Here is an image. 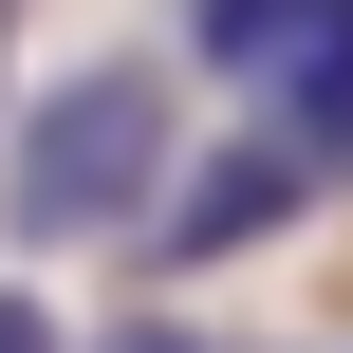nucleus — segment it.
Segmentation results:
<instances>
[{
    "label": "nucleus",
    "mask_w": 353,
    "mask_h": 353,
    "mask_svg": "<svg viewBox=\"0 0 353 353\" xmlns=\"http://www.w3.org/2000/svg\"><path fill=\"white\" fill-rule=\"evenodd\" d=\"M168 186H186V93L149 56H93L0 130V242H149Z\"/></svg>",
    "instance_id": "f257e3e1"
},
{
    "label": "nucleus",
    "mask_w": 353,
    "mask_h": 353,
    "mask_svg": "<svg viewBox=\"0 0 353 353\" xmlns=\"http://www.w3.org/2000/svg\"><path fill=\"white\" fill-rule=\"evenodd\" d=\"M335 168L298 149V130H242V149H186V186H168V223H149V261L186 279V261H242V242H279L298 205H316Z\"/></svg>",
    "instance_id": "f03ea898"
},
{
    "label": "nucleus",
    "mask_w": 353,
    "mask_h": 353,
    "mask_svg": "<svg viewBox=\"0 0 353 353\" xmlns=\"http://www.w3.org/2000/svg\"><path fill=\"white\" fill-rule=\"evenodd\" d=\"M261 130H298L316 168H353V0H316V19H298V56L261 74Z\"/></svg>",
    "instance_id": "7ed1b4c3"
},
{
    "label": "nucleus",
    "mask_w": 353,
    "mask_h": 353,
    "mask_svg": "<svg viewBox=\"0 0 353 353\" xmlns=\"http://www.w3.org/2000/svg\"><path fill=\"white\" fill-rule=\"evenodd\" d=\"M298 19H316V0H186V56H205V74H242V93H261V74H279V56H298Z\"/></svg>",
    "instance_id": "20e7f679"
},
{
    "label": "nucleus",
    "mask_w": 353,
    "mask_h": 353,
    "mask_svg": "<svg viewBox=\"0 0 353 353\" xmlns=\"http://www.w3.org/2000/svg\"><path fill=\"white\" fill-rule=\"evenodd\" d=\"M0 353H56V316H37V298H0Z\"/></svg>",
    "instance_id": "39448f33"
},
{
    "label": "nucleus",
    "mask_w": 353,
    "mask_h": 353,
    "mask_svg": "<svg viewBox=\"0 0 353 353\" xmlns=\"http://www.w3.org/2000/svg\"><path fill=\"white\" fill-rule=\"evenodd\" d=\"M112 353H205V335H168V316H130V335H112Z\"/></svg>",
    "instance_id": "423d86ee"
},
{
    "label": "nucleus",
    "mask_w": 353,
    "mask_h": 353,
    "mask_svg": "<svg viewBox=\"0 0 353 353\" xmlns=\"http://www.w3.org/2000/svg\"><path fill=\"white\" fill-rule=\"evenodd\" d=\"M0 19H19V0H0Z\"/></svg>",
    "instance_id": "0eeeda50"
}]
</instances>
